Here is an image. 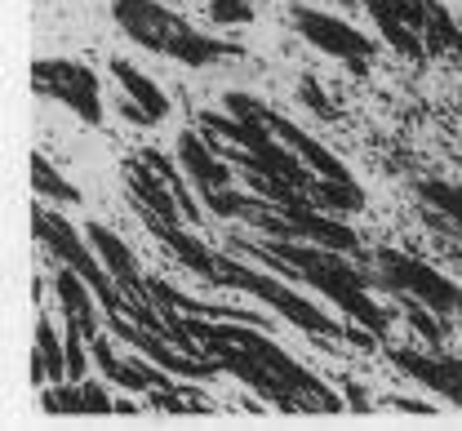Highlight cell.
<instances>
[{
  "label": "cell",
  "instance_id": "obj_24",
  "mask_svg": "<svg viewBox=\"0 0 462 431\" xmlns=\"http://www.w3.org/2000/svg\"><path fill=\"white\" fill-rule=\"evenodd\" d=\"M80 414H116V400L107 396V387L80 382Z\"/></svg>",
  "mask_w": 462,
  "mask_h": 431
},
{
  "label": "cell",
  "instance_id": "obj_7",
  "mask_svg": "<svg viewBox=\"0 0 462 431\" xmlns=\"http://www.w3.org/2000/svg\"><path fill=\"white\" fill-rule=\"evenodd\" d=\"M107 334L120 338V343H129V347H134V352H143L152 365L178 373V378L205 382V378H214V373H218L214 361H205V356H187L178 343H170L165 334H156V329H147V325H138V320H134V316H125V311H107Z\"/></svg>",
  "mask_w": 462,
  "mask_h": 431
},
{
  "label": "cell",
  "instance_id": "obj_20",
  "mask_svg": "<svg viewBox=\"0 0 462 431\" xmlns=\"http://www.w3.org/2000/svg\"><path fill=\"white\" fill-rule=\"evenodd\" d=\"M209 18L218 27H245V23H254V5L249 0H209Z\"/></svg>",
  "mask_w": 462,
  "mask_h": 431
},
{
  "label": "cell",
  "instance_id": "obj_4",
  "mask_svg": "<svg viewBox=\"0 0 462 431\" xmlns=\"http://www.w3.org/2000/svg\"><path fill=\"white\" fill-rule=\"evenodd\" d=\"M32 232H36V245L45 249L50 258H58L62 267H76L89 285H94V294H98V303L107 311H125V294L116 289L112 271L103 267V258H98V249L89 236H80L76 227H71V218H62L54 209H45V205H36L32 209Z\"/></svg>",
  "mask_w": 462,
  "mask_h": 431
},
{
  "label": "cell",
  "instance_id": "obj_10",
  "mask_svg": "<svg viewBox=\"0 0 462 431\" xmlns=\"http://www.w3.org/2000/svg\"><path fill=\"white\" fill-rule=\"evenodd\" d=\"M392 365H396L404 378H413L418 387H427V391L445 396L449 405H458V409H462V361H458V356L396 347V352H392Z\"/></svg>",
  "mask_w": 462,
  "mask_h": 431
},
{
  "label": "cell",
  "instance_id": "obj_23",
  "mask_svg": "<svg viewBox=\"0 0 462 431\" xmlns=\"http://www.w3.org/2000/svg\"><path fill=\"white\" fill-rule=\"evenodd\" d=\"M409 325H413V329H418V334H422V338H427L431 347H436V343L445 338V325L436 320V311H431V307H422L418 298H409Z\"/></svg>",
  "mask_w": 462,
  "mask_h": 431
},
{
  "label": "cell",
  "instance_id": "obj_18",
  "mask_svg": "<svg viewBox=\"0 0 462 431\" xmlns=\"http://www.w3.org/2000/svg\"><path fill=\"white\" fill-rule=\"evenodd\" d=\"M311 200L329 214H360L365 209V191L356 187V179H316Z\"/></svg>",
  "mask_w": 462,
  "mask_h": 431
},
{
  "label": "cell",
  "instance_id": "obj_19",
  "mask_svg": "<svg viewBox=\"0 0 462 431\" xmlns=\"http://www.w3.org/2000/svg\"><path fill=\"white\" fill-rule=\"evenodd\" d=\"M32 187H36V196H45L50 205H80V187L67 183L54 170L50 156H32Z\"/></svg>",
  "mask_w": 462,
  "mask_h": 431
},
{
  "label": "cell",
  "instance_id": "obj_22",
  "mask_svg": "<svg viewBox=\"0 0 462 431\" xmlns=\"http://www.w3.org/2000/svg\"><path fill=\"white\" fill-rule=\"evenodd\" d=\"M298 98L316 112V116H325V121H338V107H334V98L320 89V80L316 76H302V85H298Z\"/></svg>",
  "mask_w": 462,
  "mask_h": 431
},
{
  "label": "cell",
  "instance_id": "obj_26",
  "mask_svg": "<svg viewBox=\"0 0 462 431\" xmlns=\"http://www.w3.org/2000/svg\"><path fill=\"white\" fill-rule=\"evenodd\" d=\"M458 245H462V241H458Z\"/></svg>",
  "mask_w": 462,
  "mask_h": 431
},
{
  "label": "cell",
  "instance_id": "obj_5",
  "mask_svg": "<svg viewBox=\"0 0 462 431\" xmlns=\"http://www.w3.org/2000/svg\"><path fill=\"white\" fill-rule=\"evenodd\" d=\"M378 280L383 289L418 298L422 307H431L436 316H454L462 311V285H454L449 276H440L436 267H427L422 258H409L401 249H378Z\"/></svg>",
  "mask_w": 462,
  "mask_h": 431
},
{
  "label": "cell",
  "instance_id": "obj_6",
  "mask_svg": "<svg viewBox=\"0 0 462 431\" xmlns=\"http://www.w3.org/2000/svg\"><path fill=\"white\" fill-rule=\"evenodd\" d=\"M32 89L41 98L62 103L76 121L103 124V94H98V76L85 62L71 59H36L32 62Z\"/></svg>",
  "mask_w": 462,
  "mask_h": 431
},
{
  "label": "cell",
  "instance_id": "obj_15",
  "mask_svg": "<svg viewBox=\"0 0 462 431\" xmlns=\"http://www.w3.org/2000/svg\"><path fill=\"white\" fill-rule=\"evenodd\" d=\"M413 196L427 205V227L445 232L449 241H462V183H445V179H418Z\"/></svg>",
  "mask_w": 462,
  "mask_h": 431
},
{
  "label": "cell",
  "instance_id": "obj_8",
  "mask_svg": "<svg viewBox=\"0 0 462 431\" xmlns=\"http://www.w3.org/2000/svg\"><path fill=\"white\" fill-rule=\"evenodd\" d=\"M289 18H293V32H298L311 50H320V54H329V59L351 62L356 71H365L369 59H374V41H369V36H360L351 23L325 14V9H316V5H293Z\"/></svg>",
  "mask_w": 462,
  "mask_h": 431
},
{
  "label": "cell",
  "instance_id": "obj_2",
  "mask_svg": "<svg viewBox=\"0 0 462 431\" xmlns=\"http://www.w3.org/2000/svg\"><path fill=\"white\" fill-rule=\"evenodd\" d=\"M231 249H249L267 267H276V271H285L293 280L311 285L316 294H325L343 316H351L360 329H369L378 338L387 334L392 316L369 298L365 271L346 258L343 249H325V245H311V241H276V236L272 241H231Z\"/></svg>",
  "mask_w": 462,
  "mask_h": 431
},
{
  "label": "cell",
  "instance_id": "obj_17",
  "mask_svg": "<svg viewBox=\"0 0 462 431\" xmlns=\"http://www.w3.org/2000/svg\"><path fill=\"white\" fill-rule=\"evenodd\" d=\"M32 378L45 382V387L71 378V370H67V338H58L50 320L36 325V361H32Z\"/></svg>",
  "mask_w": 462,
  "mask_h": 431
},
{
  "label": "cell",
  "instance_id": "obj_9",
  "mask_svg": "<svg viewBox=\"0 0 462 431\" xmlns=\"http://www.w3.org/2000/svg\"><path fill=\"white\" fill-rule=\"evenodd\" d=\"M89 356H94V365L103 370V378L116 382V387H125V391H182V387L191 382V378L182 382L178 373L152 365L143 352H138V356H120L112 347V338H103V334L89 343Z\"/></svg>",
  "mask_w": 462,
  "mask_h": 431
},
{
  "label": "cell",
  "instance_id": "obj_14",
  "mask_svg": "<svg viewBox=\"0 0 462 431\" xmlns=\"http://www.w3.org/2000/svg\"><path fill=\"white\" fill-rule=\"evenodd\" d=\"M54 294H58V303H62V311H67V320H71V325H80V334L94 343V338L103 334V329H98L103 320H98V307H94V303H98L94 285H89L76 267H62V262H58Z\"/></svg>",
  "mask_w": 462,
  "mask_h": 431
},
{
  "label": "cell",
  "instance_id": "obj_3",
  "mask_svg": "<svg viewBox=\"0 0 462 431\" xmlns=\"http://www.w3.org/2000/svg\"><path fill=\"white\" fill-rule=\"evenodd\" d=\"M112 18L134 45H143L161 59L182 62V67H209V62L236 54L227 41L196 32L187 18H178L161 0H112Z\"/></svg>",
  "mask_w": 462,
  "mask_h": 431
},
{
  "label": "cell",
  "instance_id": "obj_25",
  "mask_svg": "<svg viewBox=\"0 0 462 431\" xmlns=\"http://www.w3.org/2000/svg\"><path fill=\"white\" fill-rule=\"evenodd\" d=\"M396 409H409V414H427V405H418V400H401Z\"/></svg>",
  "mask_w": 462,
  "mask_h": 431
},
{
  "label": "cell",
  "instance_id": "obj_1",
  "mask_svg": "<svg viewBox=\"0 0 462 431\" xmlns=\"http://www.w3.org/2000/svg\"><path fill=\"white\" fill-rule=\"evenodd\" d=\"M187 329L200 338L205 361H214L223 373L240 378L249 391L263 396V405L285 409V414H307V409H343V400L316 378L302 370L285 347H276L263 325H240V320H200V316H182Z\"/></svg>",
  "mask_w": 462,
  "mask_h": 431
},
{
  "label": "cell",
  "instance_id": "obj_12",
  "mask_svg": "<svg viewBox=\"0 0 462 431\" xmlns=\"http://www.w3.org/2000/svg\"><path fill=\"white\" fill-rule=\"evenodd\" d=\"M85 236L94 241L98 258H103V267L112 271L116 289L125 294V303H152V294H147V280H143V271H138V258H134V249L125 245L116 232H107L103 223H94Z\"/></svg>",
  "mask_w": 462,
  "mask_h": 431
},
{
  "label": "cell",
  "instance_id": "obj_11",
  "mask_svg": "<svg viewBox=\"0 0 462 431\" xmlns=\"http://www.w3.org/2000/svg\"><path fill=\"white\" fill-rule=\"evenodd\" d=\"M178 160H182V174L196 183L200 196L218 191V187H231V160H223V151L214 142H205L196 129H182L178 133Z\"/></svg>",
  "mask_w": 462,
  "mask_h": 431
},
{
  "label": "cell",
  "instance_id": "obj_21",
  "mask_svg": "<svg viewBox=\"0 0 462 431\" xmlns=\"http://www.w3.org/2000/svg\"><path fill=\"white\" fill-rule=\"evenodd\" d=\"M62 338H67V370H71V382H80L85 370H89V361H94V356H85V343H89V338H85L80 325H71V320H67V334H62Z\"/></svg>",
  "mask_w": 462,
  "mask_h": 431
},
{
  "label": "cell",
  "instance_id": "obj_13",
  "mask_svg": "<svg viewBox=\"0 0 462 431\" xmlns=\"http://www.w3.org/2000/svg\"><path fill=\"white\" fill-rule=\"evenodd\" d=\"M125 183H129V196H134L138 214H156V218H170V223H187L173 187L165 179H156V170L147 160H129L125 165Z\"/></svg>",
  "mask_w": 462,
  "mask_h": 431
},
{
  "label": "cell",
  "instance_id": "obj_16",
  "mask_svg": "<svg viewBox=\"0 0 462 431\" xmlns=\"http://www.w3.org/2000/svg\"><path fill=\"white\" fill-rule=\"evenodd\" d=\"M112 71H116V80H120V89H125V98H134V103L147 112V121L152 124H161L165 116H170V98H165V89H161L156 80H147L129 59H112Z\"/></svg>",
  "mask_w": 462,
  "mask_h": 431
}]
</instances>
